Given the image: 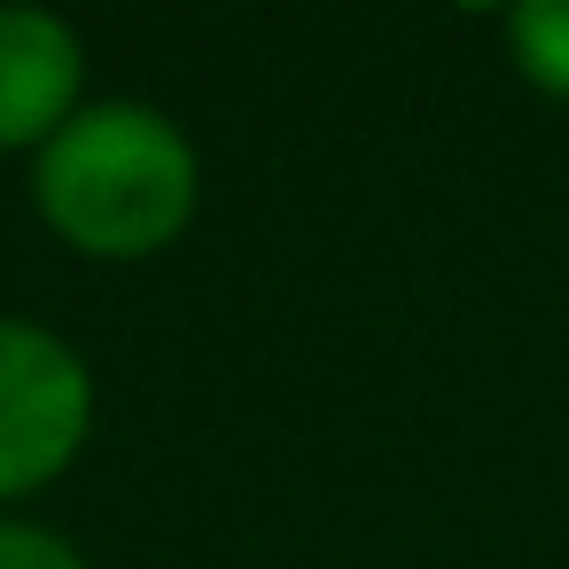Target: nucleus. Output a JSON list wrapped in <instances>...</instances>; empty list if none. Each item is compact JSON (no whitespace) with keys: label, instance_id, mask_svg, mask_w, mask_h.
<instances>
[{"label":"nucleus","instance_id":"39448f33","mask_svg":"<svg viewBox=\"0 0 569 569\" xmlns=\"http://www.w3.org/2000/svg\"><path fill=\"white\" fill-rule=\"evenodd\" d=\"M0 569H94V561H87L79 538H63L56 522L0 515Z\"/></svg>","mask_w":569,"mask_h":569},{"label":"nucleus","instance_id":"f257e3e1","mask_svg":"<svg viewBox=\"0 0 569 569\" xmlns=\"http://www.w3.org/2000/svg\"><path fill=\"white\" fill-rule=\"evenodd\" d=\"M203 203L196 141L157 102H87L40 157H32V211L79 258H157L188 234Z\"/></svg>","mask_w":569,"mask_h":569},{"label":"nucleus","instance_id":"f03ea898","mask_svg":"<svg viewBox=\"0 0 569 569\" xmlns=\"http://www.w3.org/2000/svg\"><path fill=\"white\" fill-rule=\"evenodd\" d=\"M94 437V367L48 320L0 312V507L48 491Z\"/></svg>","mask_w":569,"mask_h":569},{"label":"nucleus","instance_id":"20e7f679","mask_svg":"<svg viewBox=\"0 0 569 569\" xmlns=\"http://www.w3.org/2000/svg\"><path fill=\"white\" fill-rule=\"evenodd\" d=\"M507 56L538 94L569 102V0H522V9H507Z\"/></svg>","mask_w":569,"mask_h":569},{"label":"nucleus","instance_id":"7ed1b4c3","mask_svg":"<svg viewBox=\"0 0 569 569\" xmlns=\"http://www.w3.org/2000/svg\"><path fill=\"white\" fill-rule=\"evenodd\" d=\"M87 110V40L40 0H0V157L48 149Z\"/></svg>","mask_w":569,"mask_h":569}]
</instances>
